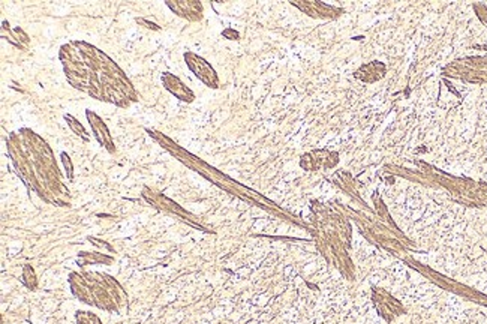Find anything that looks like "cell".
Returning <instances> with one entry per match:
<instances>
[{
  "label": "cell",
  "instance_id": "obj_1",
  "mask_svg": "<svg viewBox=\"0 0 487 324\" xmlns=\"http://www.w3.org/2000/svg\"><path fill=\"white\" fill-rule=\"evenodd\" d=\"M78 324H101L99 318L90 312H76Z\"/></svg>",
  "mask_w": 487,
  "mask_h": 324
}]
</instances>
